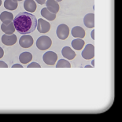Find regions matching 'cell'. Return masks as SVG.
<instances>
[{
  "instance_id": "cell-1",
  "label": "cell",
  "mask_w": 122,
  "mask_h": 122,
  "mask_svg": "<svg viewBox=\"0 0 122 122\" xmlns=\"http://www.w3.org/2000/svg\"><path fill=\"white\" fill-rule=\"evenodd\" d=\"M15 29L20 34L28 35L34 32L37 27V19L33 14L28 12H20L14 18Z\"/></svg>"
},
{
  "instance_id": "cell-2",
  "label": "cell",
  "mask_w": 122,
  "mask_h": 122,
  "mask_svg": "<svg viewBox=\"0 0 122 122\" xmlns=\"http://www.w3.org/2000/svg\"><path fill=\"white\" fill-rule=\"evenodd\" d=\"M52 45V40L50 37L46 36H42L38 38L36 41V46L40 51H46Z\"/></svg>"
},
{
  "instance_id": "cell-3",
  "label": "cell",
  "mask_w": 122,
  "mask_h": 122,
  "mask_svg": "<svg viewBox=\"0 0 122 122\" xmlns=\"http://www.w3.org/2000/svg\"><path fill=\"white\" fill-rule=\"evenodd\" d=\"M56 34L60 40H65L66 39L68 38V36L69 35V28L66 25L61 24L57 28Z\"/></svg>"
},
{
  "instance_id": "cell-4",
  "label": "cell",
  "mask_w": 122,
  "mask_h": 122,
  "mask_svg": "<svg viewBox=\"0 0 122 122\" xmlns=\"http://www.w3.org/2000/svg\"><path fill=\"white\" fill-rule=\"evenodd\" d=\"M57 59H58V55L55 52H53V51H47L43 56L44 63H46L48 66H54L56 63Z\"/></svg>"
},
{
  "instance_id": "cell-5",
  "label": "cell",
  "mask_w": 122,
  "mask_h": 122,
  "mask_svg": "<svg viewBox=\"0 0 122 122\" xmlns=\"http://www.w3.org/2000/svg\"><path fill=\"white\" fill-rule=\"evenodd\" d=\"M82 57L86 60L92 59L95 57V46L92 44H87L81 54Z\"/></svg>"
},
{
  "instance_id": "cell-6",
  "label": "cell",
  "mask_w": 122,
  "mask_h": 122,
  "mask_svg": "<svg viewBox=\"0 0 122 122\" xmlns=\"http://www.w3.org/2000/svg\"><path fill=\"white\" fill-rule=\"evenodd\" d=\"M20 46L23 48H29L33 44V38L29 35H24L19 40Z\"/></svg>"
},
{
  "instance_id": "cell-7",
  "label": "cell",
  "mask_w": 122,
  "mask_h": 122,
  "mask_svg": "<svg viewBox=\"0 0 122 122\" xmlns=\"http://www.w3.org/2000/svg\"><path fill=\"white\" fill-rule=\"evenodd\" d=\"M37 28L38 32H40V33H46L51 29V25L46 20L40 18L37 21Z\"/></svg>"
},
{
  "instance_id": "cell-8",
  "label": "cell",
  "mask_w": 122,
  "mask_h": 122,
  "mask_svg": "<svg viewBox=\"0 0 122 122\" xmlns=\"http://www.w3.org/2000/svg\"><path fill=\"white\" fill-rule=\"evenodd\" d=\"M17 36L14 34L12 35H6L4 34L2 36V42L6 46H13L17 42Z\"/></svg>"
},
{
  "instance_id": "cell-9",
  "label": "cell",
  "mask_w": 122,
  "mask_h": 122,
  "mask_svg": "<svg viewBox=\"0 0 122 122\" xmlns=\"http://www.w3.org/2000/svg\"><path fill=\"white\" fill-rule=\"evenodd\" d=\"M46 6L49 11L53 14H57L59 11V5L56 0H46Z\"/></svg>"
},
{
  "instance_id": "cell-10",
  "label": "cell",
  "mask_w": 122,
  "mask_h": 122,
  "mask_svg": "<svg viewBox=\"0 0 122 122\" xmlns=\"http://www.w3.org/2000/svg\"><path fill=\"white\" fill-rule=\"evenodd\" d=\"M14 20V16L12 13H10L8 11H3L0 14V20L2 22V24L8 25L10 23L13 22Z\"/></svg>"
},
{
  "instance_id": "cell-11",
  "label": "cell",
  "mask_w": 122,
  "mask_h": 122,
  "mask_svg": "<svg viewBox=\"0 0 122 122\" xmlns=\"http://www.w3.org/2000/svg\"><path fill=\"white\" fill-rule=\"evenodd\" d=\"M84 25L88 28H93L95 27V14H88L85 15L84 18Z\"/></svg>"
},
{
  "instance_id": "cell-12",
  "label": "cell",
  "mask_w": 122,
  "mask_h": 122,
  "mask_svg": "<svg viewBox=\"0 0 122 122\" xmlns=\"http://www.w3.org/2000/svg\"><path fill=\"white\" fill-rule=\"evenodd\" d=\"M61 54L64 58L69 59V60H72L76 57V53L69 46H65V47H63V49L61 50Z\"/></svg>"
},
{
  "instance_id": "cell-13",
  "label": "cell",
  "mask_w": 122,
  "mask_h": 122,
  "mask_svg": "<svg viewBox=\"0 0 122 122\" xmlns=\"http://www.w3.org/2000/svg\"><path fill=\"white\" fill-rule=\"evenodd\" d=\"M71 33H72V36L75 38L83 39V38H84V36H85L84 29L80 26H76V27L72 28Z\"/></svg>"
},
{
  "instance_id": "cell-14",
  "label": "cell",
  "mask_w": 122,
  "mask_h": 122,
  "mask_svg": "<svg viewBox=\"0 0 122 122\" xmlns=\"http://www.w3.org/2000/svg\"><path fill=\"white\" fill-rule=\"evenodd\" d=\"M1 29L3 32L6 35H12L14 34L15 32V27L14 23L11 22L8 25H5V24H2L1 25Z\"/></svg>"
},
{
  "instance_id": "cell-15",
  "label": "cell",
  "mask_w": 122,
  "mask_h": 122,
  "mask_svg": "<svg viewBox=\"0 0 122 122\" xmlns=\"http://www.w3.org/2000/svg\"><path fill=\"white\" fill-rule=\"evenodd\" d=\"M36 3L34 0H25L24 2V8L28 13H33L36 10Z\"/></svg>"
},
{
  "instance_id": "cell-16",
  "label": "cell",
  "mask_w": 122,
  "mask_h": 122,
  "mask_svg": "<svg viewBox=\"0 0 122 122\" xmlns=\"http://www.w3.org/2000/svg\"><path fill=\"white\" fill-rule=\"evenodd\" d=\"M72 48L74 49V50L76 51H80L82 50V48L84 47V44H85V42L84 40H83V39H75L72 41Z\"/></svg>"
},
{
  "instance_id": "cell-17",
  "label": "cell",
  "mask_w": 122,
  "mask_h": 122,
  "mask_svg": "<svg viewBox=\"0 0 122 122\" xmlns=\"http://www.w3.org/2000/svg\"><path fill=\"white\" fill-rule=\"evenodd\" d=\"M32 54L29 52H23L20 54L19 60L20 63L22 64H27L32 61Z\"/></svg>"
},
{
  "instance_id": "cell-18",
  "label": "cell",
  "mask_w": 122,
  "mask_h": 122,
  "mask_svg": "<svg viewBox=\"0 0 122 122\" xmlns=\"http://www.w3.org/2000/svg\"><path fill=\"white\" fill-rule=\"evenodd\" d=\"M41 15H42L43 17H44L45 19L48 20H54L56 18V14H53V13H51V11H49V10L46 9V7L41 10Z\"/></svg>"
},
{
  "instance_id": "cell-19",
  "label": "cell",
  "mask_w": 122,
  "mask_h": 122,
  "mask_svg": "<svg viewBox=\"0 0 122 122\" xmlns=\"http://www.w3.org/2000/svg\"><path fill=\"white\" fill-rule=\"evenodd\" d=\"M18 6L17 0H5L4 7L9 10H15Z\"/></svg>"
},
{
  "instance_id": "cell-20",
  "label": "cell",
  "mask_w": 122,
  "mask_h": 122,
  "mask_svg": "<svg viewBox=\"0 0 122 122\" xmlns=\"http://www.w3.org/2000/svg\"><path fill=\"white\" fill-rule=\"evenodd\" d=\"M56 67L57 68H70L71 65H70V63L67 60L60 59V60L57 62Z\"/></svg>"
},
{
  "instance_id": "cell-21",
  "label": "cell",
  "mask_w": 122,
  "mask_h": 122,
  "mask_svg": "<svg viewBox=\"0 0 122 122\" xmlns=\"http://www.w3.org/2000/svg\"><path fill=\"white\" fill-rule=\"evenodd\" d=\"M40 65L37 62H32L28 66V68H40Z\"/></svg>"
},
{
  "instance_id": "cell-22",
  "label": "cell",
  "mask_w": 122,
  "mask_h": 122,
  "mask_svg": "<svg viewBox=\"0 0 122 122\" xmlns=\"http://www.w3.org/2000/svg\"><path fill=\"white\" fill-rule=\"evenodd\" d=\"M7 67H8V65L5 63L4 61H0V68H7Z\"/></svg>"
},
{
  "instance_id": "cell-23",
  "label": "cell",
  "mask_w": 122,
  "mask_h": 122,
  "mask_svg": "<svg viewBox=\"0 0 122 122\" xmlns=\"http://www.w3.org/2000/svg\"><path fill=\"white\" fill-rule=\"evenodd\" d=\"M12 68H23V66L20 64H14L12 66Z\"/></svg>"
},
{
  "instance_id": "cell-24",
  "label": "cell",
  "mask_w": 122,
  "mask_h": 122,
  "mask_svg": "<svg viewBox=\"0 0 122 122\" xmlns=\"http://www.w3.org/2000/svg\"><path fill=\"white\" fill-rule=\"evenodd\" d=\"M46 0H36V2H37L38 4H40V5H43L46 2Z\"/></svg>"
},
{
  "instance_id": "cell-25",
  "label": "cell",
  "mask_w": 122,
  "mask_h": 122,
  "mask_svg": "<svg viewBox=\"0 0 122 122\" xmlns=\"http://www.w3.org/2000/svg\"><path fill=\"white\" fill-rule=\"evenodd\" d=\"M4 55V51H3V49L2 47H0V58H2V57Z\"/></svg>"
},
{
  "instance_id": "cell-26",
  "label": "cell",
  "mask_w": 122,
  "mask_h": 122,
  "mask_svg": "<svg viewBox=\"0 0 122 122\" xmlns=\"http://www.w3.org/2000/svg\"><path fill=\"white\" fill-rule=\"evenodd\" d=\"M94 34H95V30H92V40H95Z\"/></svg>"
},
{
  "instance_id": "cell-27",
  "label": "cell",
  "mask_w": 122,
  "mask_h": 122,
  "mask_svg": "<svg viewBox=\"0 0 122 122\" xmlns=\"http://www.w3.org/2000/svg\"><path fill=\"white\" fill-rule=\"evenodd\" d=\"M92 66L94 67V66H95V60H92Z\"/></svg>"
},
{
  "instance_id": "cell-28",
  "label": "cell",
  "mask_w": 122,
  "mask_h": 122,
  "mask_svg": "<svg viewBox=\"0 0 122 122\" xmlns=\"http://www.w3.org/2000/svg\"><path fill=\"white\" fill-rule=\"evenodd\" d=\"M2 5V0H0V6Z\"/></svg>"
},
{
  "instance_id": "cell-29",
  "label": "cell",
  "mask_w": 122,
  "mask_h": 122,
  "mask_svg": "<svg viewBox=\"0 0 122 122\" xmlns=\"http://www.w3.org/2000/svg\"><path fill=\"white\" fill-rule=\"evenodd\" d=\"M57 2H61V1H62V0H56Z\"/></svg>"
},
{
  "instance_id": "cell-30",
  "label": "cell",
  "mask_w": 122,
  "mask_h": 122,
  "mask_svg": "<svg viewBox=\"0 0 122 122\" xmlns=\"http://www.w3.org/2000/svg\"><path fill=\"white\" fill-rule=\"evenodd\" d=\"M85 67H92V66H89V65H88V66H86Z\"/></svg>"
},
{
  "instance_id": "cell-31",
  "label": "cell",
  "mask_w": 122,
  "mask_h": 122,
  "mask_svg": "<svg viewBox=\"0 0 122 122\" xmlns=\"http://www.w3.org/2000/svg\"><path fill=\"white\" fill-rule=\"evenodd\" d=\"M17 2H20V1H22V0H17Z\"/></svg>"
}]
</instances>
